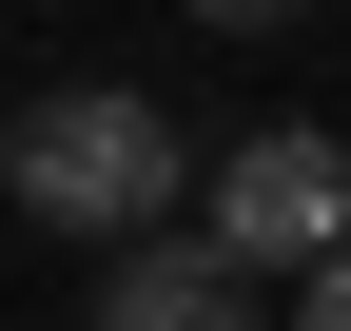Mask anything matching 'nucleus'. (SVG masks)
Masks as SVG:
<instances>
[{
	"instance_id": "nucleus-1",
	"label": "nucleus",
	"mask_w": 351,
	"mask_h": 331,
	"mask_svg": "<svg viewBox=\"0 0 351 331\" xmlns=\"http://www.w3.org/2000/svg\"><path fill=\"white\" fill-rule=\"evenodd\" d=\"M176 117L137 98V78H59V98L0 117V195H20L39 234H78V254H137V234H176Z\"/></svg>"
},
{
	"instance_id": "nucleus-2",
	"label": "nucleus",
	"mask_w": 351,
	"mask_h": 331,
	"mask_svg": "<svg viewBox=\"0 0 351 331\" xmlns=\"http://www.w3.org/2000/svg\"><path fill=\"white\" fill-rule=\"evenodd\" d=\"M195 234L254 273V293L332 273V254H351V137H293V117H274V137H234V156L195 176Z\"/></svg>"
},
{
	"instance_id": "nucleus-3",
	"label": "nucleus",
	"mask_w": 351,
	"mask_h": 331,
	"mask_svg": "<svg viewBox=\"0 0 351 331\" xmlns=\"http://www.w3.org/2000/svg\"><path fill=\"white\" fill-rule=\"evenodd\" d=\"M98 331H274V293H254L215 234H137L117 293H98Z\"/></svg>"
},
{
	"instance_id": "nucleus-4",
	"label": "nucleus",
	"mask_w": 351,
	"mask_h": 331,
	"mask_svg": "<svg viewBox=\"0 0 351 331\" xmlns=\"http://www.w3.org/2000/svg\"><path fill=\"white\" fill-rule=\"evenodd\" d=\"M293 331H351V254H332V273H293Z\"/></svg>"
},
{
	"instance_id": "nucleus-5",
	"label": "nucleus",
	"mask_w": 351,
	"mask_h": 331,
	"mask_svg": "<svg viewBox=\"0 0 351 331\" xmlns=\"http://www.w3.org/2000/svg\"><path fill=\"white\" fill-rule=\"evenodd\" d=\"M195 20H215V39H274V20H313V0H195Z\"/></svg>"
}]
</instances>
